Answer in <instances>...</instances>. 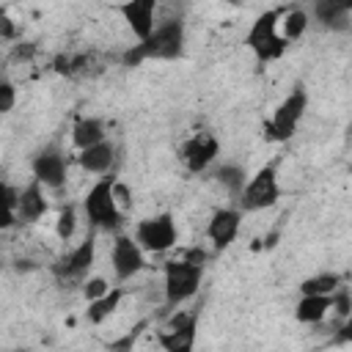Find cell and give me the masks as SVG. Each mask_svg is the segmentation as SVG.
Instances as JSON below:
<instances>
[{"mask_svg":"<svg viewBox=\"0 0 352 352\" xmlns=\"http://www.w3.org/2000/svg\"><path fill=\"white\" fill-rule=\"evenodd\" d=\"M184 44H187L184 19L182 16L165 19L160 25H154V30L146 38H140L138 44L124 50L121 66L135 69V66H140L146 60H179L184 55Z\"/></svg>","mask_w":352,"mask_h":352,"instance_id":"cell-1","label":"cell"},{"mask_svg":"<svg viewBox=\"0 0 352 352\" xmlns=\"http://www.w3.org/2000/svg\"><path fill=\"white\" fill-rule=\"evenodd\" d=\"M113 182L116 176H99L88 192L82 195V214L88 220V226L94 231H104V234H118L124 226V209L116 204L113 195Z\"/></svg>","mask_w":352,"mask_h":352,"instance_id":"cell-2","label":"cell"},{"mask_svg":"<svg viewBox=\"0 0 352 352\" xmlns=\"http://www.w3.org/2000/svg\"><path fill=\"white\" fill-rule=\"evenodd\" d=\"M341 283L344 278L338 272H316L300 283V294H333Z\"/></svg>","mask_w":352,"mask_h":352,"instance_id":"cell-24","label":"cell"},{"mask_svg":"<svg viewBox=\"0 0 352 352\" xmlns=\"http://www.w3.org/2000/svg\"><path fill=\"white\" fill-rule=\"evenodd\" d=\"M33 52H36V44H30V41H22V44L14 47V58L16 60H30Z\"/></svg>","mask_w":352,"mask_h":352,"instance_id":"cell-31","label":"cell"},{"mask_svg":"<svg viewBox=\"0 0 352 352\" xmlns=\"http://www.w3.org/2000/svg\"><path fill=\"white\" fill-rule=\"evenodd\" d=\"M157 6H160V0H124L118 6V14H121L124 25L129 28V33L138 41L146 38L154 30V25H157Z\"/></svg>","mask_w":352,"mask_h":352,"instance_id":"cell-13","label":"cell"},{"mask_svg":"<svg viewBox=\"0 0 352 352\" xmlns=\"http://www.w3.org/2000/svg\"><path fill=\"white\" fill-rule=\"evenodd\" d=\"M204 280V264H192L187 258H170L162 267V297L168 308H179L190 297H195Z\"/></svg>","mask_w":352,"mask_h":352,"instance_id":"cell-4","label":"cell"},{"mask_svg":"<svg viewBox=\"0 0 352 352\" xmlns=\"http://www.w3.org/2000/svg\"><path fill=\"white\" fill-rule=\"evenodd\" d=\"M330 311H336L341 322L352 316V292H349V286L341 283V286L330 294Z\"/></svg>","mask_w":352,"mask_h":352,"instance_id":"cell-26","label":"cell"},{"mask_svg":"<svg viewBox=\"0 0 352 352\" xmlns=\"http://www.w3.org/2000/svg\"><path fill=\"white\" fill-rule=\"evenodd\" d=\"M50 209V201L44 195V184L41 182H30L28 187L19 190V198H16V220L22 223H36L47 214Z\"/></svg>","mask_w":352,"mask_h":352,"instance_id":"cell-17","label":"cell"},{"mask_svg":"<svg viewBox=\"0 0 352 352\" xmlns=\"http://www.w3.org/2000/svg\"><path fill=\"white\" fill-rule=\"evenodd\" d=\"M94 261H96V236L88 234L80 245H74L66 256L58 258L55 275H58L60 280H82V278H88Z\"/></svg>","mask_w":352,"mask_h":352,"instance_id":"cell-12","label":"cell"},{"mask_svg":"<svg viewBox=\"0 0 352 352\" xmlns=\"http://www.w3.org/2000/svg\"><path fill=\"white\" fill-rule=\"evenodd\" d=\"M0 38L3 41H8V38H14V22L3 14V22H0Z\"/></svg>","mask_w":352,"mask_h":352,"instance_id":"cell-33","label":"cell"},{"mask_svg":"<svg viewBox=\"0 0 352 352\" xmlns=\"http://www.w3.org/2000/svg\"><path fill=\"white\" fill-rule=\"evenodd\" d=\"M217 154H220V140L206 129L190 135L179 148V157L190 173H204L217 160Z\"/></svg>","mask_w":352,"mask_h":352,"instance_id":"cell-11","label":"cell"},{"mask_svg":"<svg viewBox=\"0 0 352 352\" xmlns=\"http://www.w3.org/2000/svg\"><path fill=\"white\" fill-rule=\"evenodd\" d=\"M280 8H267V11H261L253 22H250V28H248V33H245V47L253 52V58L258 60V63H272V60H278V58H283V52H286V47H289V41L280 36V30H278V22H280Z\"/></svg>","mask_w":352,"mask_h":352,"instance_id":"cell-3","label":"cell"},{"mask_svg":"<svg viewBox=\"0 0 352 352\" xmlns=\"http://www.w3.org/2000/svg\"><path fill=\"white\" fill-rule=\"evenodd\" d=\"M121 300H124V289H121V286H110L102 297H96V300L88 302V308H85V322H91V324L107 322V319L118 311Z\"/></svg>","mask_w":352,"mask_h":352,"instance_id":"cell-19","label":"cell"},{"mask_svg":"<svg viewBox=\"0 0 352 352\" xmlns=\"http://www.w3.org/2000/svg\"><path fill=\"white\" fill-rule=\"evenodd\" d=\"M305 110H308V91H305V85L297 82V85L278 102V107L272 110V118L267 121L270 138H272V140H289V138H294V132H297V126H300Z\"/></svg>","mask_w":352,"mask_h":352,"instance_id":"cell-6","label":"cell"},{"mask_svg":"<svg viewBox=\"0 0 352 352\" xmlns=\"http://www.w3.org/2000/svg\"><path fill=\"white\" fill-rule=\"evenodd\" d=\"M113 195H116V204H118L124 212L132 206V192H129V187H126V184L113 182Z\"/></svg>","mask_w":352,"mask_h":352,"instance_id":"cell-30","label":"cell"},{"mask_svg":"<svg viewBox=\"0 0 352 352\" xmlns=\"http://www.w3.org/2000/svg\"><path fill=\"white\" fill-rule=\"evenodd\" d=\"M212 176H214V182L236 201V195L242 192V187H245V182H248V170H245V165H236V162H223V165H217L214 170H212Z\"/></svg>","mask_w":352,"mask_h":352,"instance_id":"cell-21","label":"cell"},{"mask_svg":"<svg viewBox=\"0 0 352 352\" xmlns=\"http://www.w3.org/2000/svg\"><path fill=\"white\" fill-rule=\"evenodd\" d=\"M110 267L118 280H129L146 267V250L135 242V236L118 231L113 234V245H110Z\"/></svg>","mask_w":352,"mask_h":352,"instance_id":"cell-9","label":"cell"},{"mask_svg":"<svg viewBox=\"0 0 352 352\" xmlns=\"http://www.w3.org/2000/svg\"><path fill=\"white\" fill-rule=\"evenodd\" d=\"M14 104H16V88H14V82L8 77L0 74V116L11 113Z\"/></svg>","mask_w":352,"mask_h":352,"instance_id":"cell-28","label":"cell"},{"mask_svg":"<svg viewBox=\"0 0 352 352\" xmlns=\"http://www.w3.org/2000/svg\"><path fill=\"white\" fill-rule=\"evenodd\" d=\"M239 226H242V212L236 206H220V209H214L212 217H209V223H206V236L214 245V250H226L236 239Z\"/></svg>","mask_w":352,"mask_h":352,"instance_id":"cell-14","label":"cell"},{"mask_svg":"<svg viewBox=\"0 0 352 352\" xmlns=\"http://www.w3.org/2000/svg\"><path fill=\"white\" fill-rule=\"evenodd\" d=\"M16 198H19V190L8 182L0 179V231H8L11 226H16Z\"/></svg>","mask_w":352,"mask_h":352,"instance_id":"cell-23","label":"cell"},{"mask_svg":"<svg viewBox=\"0 0 352 352\" xmlns=\"http://www.w3.org/2000/svg\"><path fill=\"white\" fill-rule=\"evenodd\" d=\"M143 327H146V322H140V324H135V327H132V330H129V333H126L124 338H118V341H113V344H110V349H129V346H132V344H135V341L140 338V333H143Z\"/></svg>","mask_w":352,"mask_h":352,"instance_id":"cell-29","label":"cell"},{"mask_svg":"<svg viewBox=\"0 0 352 352\" xmlns=\"http://www.w3.org/2000/svg\"><path fill=\"white\" fill-rule=\"evenodd\" d=\"M132 236H135V242H138L146 253H168V250L176 248V242H179L176 217H173L170 212H160V214L143 217V220H138Z\"/></svg>","mask_w":352,"mask_h":352,"instance_id":"cell-7","label":"cell"},{"mask_svg":"<svg viewBox=\"0 0 352 352\" xmlns=\"http://www.w3.org/2000/svg\"><path fill=\"white\" fill-rule=\"evenodd\" d=\"M107 289H110V283H107V278H102V275L82 278V297H85L88 302H91V300H96V297H102Z\"/></svg>","mask_w":352,"mask_h":352,"instance_id":"cell-27","label":"cell"},{"mask_svg":"<svg viewBox=\"0 0 352 352\" xmlns=\"http://www.w3.org/2000/svg\"><path fill=\"white\" fill-rule=\"evenodd\" d=\"M3 14H6V11H3V8H0V22H3ZM0 41H3V38H0Z\"/></svg>","mask_w":352,"mask_h":352,"instance_id":"cell-35","label":"cell"},{"mask_svg":"<svg viewBox=\"0 0 352 352\" xmlns=\"http://www.w3.org/2000/svg\"><path fill=\"white\" fill-rule=\"evenodd\" d=\"M330 314V294H300L294 305V316L302 324H322Z\"/></svg>","mask_w":352,"mask_h":352,"instance_id":"cell-18","label":"cell"},{"mask_svg":"<svg viewBox=\"0 0 352 352\" xmlns=\"http://www.w3.org/2000/svg\"><path fill=\"white\" fill-rule=\"evenodd\" d=\"M16 270L22 272V270H33V261H16Z\"/></svg>","mask_w":352,"mask_h":352,"instance_id":"cell-34","label":"cell"},{"mask_svg":"<svg viewBox=\"0 0 352 352\" xmlns=\"http://www.w3.org/2000/svg\"><path fill=\"white\" fill-rule=\"evenodd\" d=\"M104 138H107V132H104V121L99 116H82L72 126V146L77 151L85 148V146H94V143H99Z\"/></svg>","mask_w":352,"mask_h":352,"instance_id":"cell-20","label":"cell"},{"mask_svg":"<svg viewBox=\"0 0 352 352\" xmlns=\"http://www.w3.org/2000/svg\"><path fill=\"white\" fill-rule=\"evenodd\" d=\"M30 173L36 182L44 184V190H63L69 179V154L58 143H47L38 148L30 160Z\"/></svg>","mask_w":352,"mask_h":352,"instance_id":"cell-8","label":"cell"},{"mask_svg":"<svg viewBox=\"0 0 352 352\" xmlns=\"http://www.w3.org/2000/svg\"><path fill=\"white\" fill-rule=\"evenodd\" d=\"M77 231V206L74 204H63L60 212H58V220H55V236L60 242H69Z\"/></svg>","mask_w":352,"mask_h":352,"instance_id":"cell-25","label":"cell"},{"mask_svg":"<svg viewBox=\"0 0 352 352\" xmlns=\"http://www.w3.org/2000/svg\"><path fill=\"white\" fill-rule=\"evenodd\" d=\"M314 19L333 33H346L352 22V0H314Z\"/></svg>","mask_w":352,"mask_h":352,"instance_id":"cell-15","label":"cell"},{"mask_svg":"<svg viewBox=\"0 0 352 352\" xmlns=\"http://www.w3.org/2000/svg\"><path fill=\"white\" fill-rule=\"evenodd\" d=\"M182 258H187V261H192V264H204V261H206V250H201V248H190V250H184Z\"/></svg>","mask_w":352,"mask_h":352,"instance_id":"cell-32","label":"cell"},{"mask_svg":"<svg viewBox=\"0 0 352 352\" xmlns=\"http://www.w3.org/2000/svg\"><path fill=\"white\" fill-rule=\"evenodd\" d=\"M195 330H198V314L195 311H176L168 319L165 330H160L157 341L168 352H190L195 344Z\"/></svg>","mask_w":352,"mask_h":352,"instance_id":"cell-10","label":"cell"},{"mask_svg":"<svg viewBox=\"0 0 352 352\" xmlns=\"http://www.w3.org/2000/svg\"><path fill=\"white\" fill-rule=\"evenodd\" d=\"M77 165L85 170V173H94V176H104L113 170L116 165V146L104 138L94 146H85L77 151Z\"/></svg>","mask_w":352,"mask_h":352,"instance_id":"cell-16","label":"cell"},{"mask_svg":"<svg viewBox=\"0 0 352 352\" xmlns=\"http://www.w3.org/2000/svg\"><path fill=\"white\" fill-rule=\"evenodd\" d=\"M280 201V184H278V168L264 165L253 176H248L242 192L236 195L239 212H264L272 209Z\"/></svg>","mask_w":352,"mask_h":352,"instance_id":"cell-5","label":"cell"},{"mask_svg":"<svg viewBox=\"0 0 352 352\" xmlns=\"http://www.w3.org/2000/svg\"><path fill=\"white\" fill-rule=\"evenodd\" d=\"M308 14L302 11V8H292V11H286V14H280V22H278V30H280V36L292 44V41H297V38H302V33L308 30Z\"/></svg>","mask_w":352,"mask_h":352,"instance_id":"cell-22","label":"cell"}]
</instances>
